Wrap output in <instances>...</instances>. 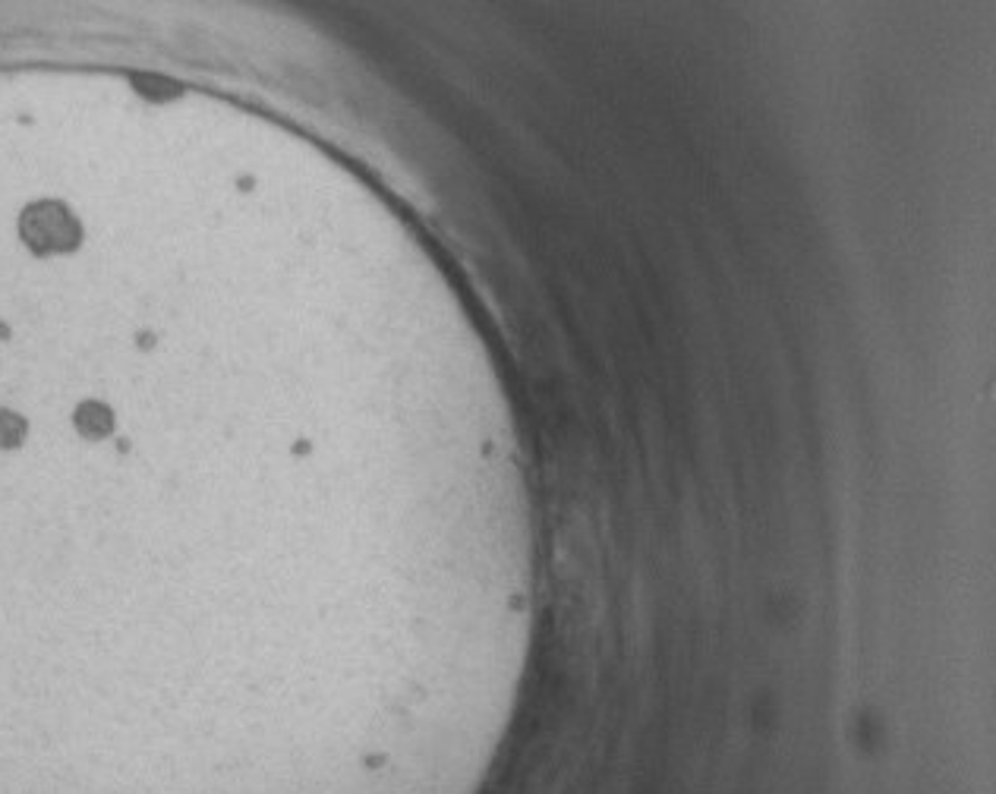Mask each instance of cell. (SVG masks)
<instances>
[{
  "instance_id": "obj_1",
  "label": "cell",
  "mask_w": 996,
  "mask_h": 794,
  "mask_svg": "<svg viewBox=\"0 0 996 794\" xmlns=\"http://www.w3.org/2000/svg\"><path fill=\"white\" fill-rule=\"evenodd\" d=\"M19 237L36 256H64L82 243V224L64 203L41 199L19 215Z\"/></svg>"
},
{
  "instance_id": "obj_2",
  "label": "cell",
  "mask_w": 996,
  "mask_h": 794,
  "mask_svg": "<svg viewBox=\"0 0 996 794\" xmlns=\"http://www.w3.org/2000/svg\"><path fill=\"white\" fill-rule=\"evenodd\" d=\"M74 423L79 429V435L82 439H108L114 432V413L111 406L101 404V401H82V404L76 406L74 413Z\"/></svg>"
},
{
  "instance_id": "obj_3",
  "label": "cell",
  "mask_w": 996,
  "mask_h": 794,
  "mask_svg": "<svg viewBox=\"0 0 996 794\" xmlns=\"http://www.w3.org/2000/svg\"><path fill=\"white\" fill-rule=\"evenodd\" d=\"M26 432H29V423H26L19 413H13V410H0V451H3V448H17V444H22Z\"/></svg>"
}]
</instances>
